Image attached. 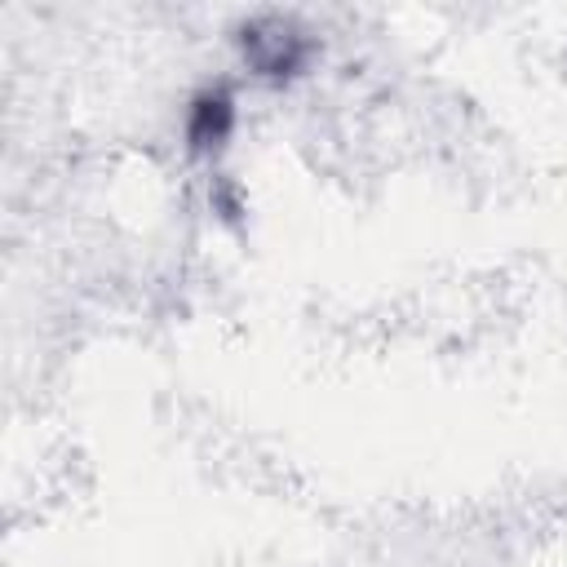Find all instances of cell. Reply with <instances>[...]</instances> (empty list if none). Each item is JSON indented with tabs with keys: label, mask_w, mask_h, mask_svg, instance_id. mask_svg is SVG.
<instances>
[{
	"label": "cell",
	"mask_w": 567,
	"mask_h": 567,
	"mask_svg": "<svg viewBox=\"0 0 567 567\" xmlns=\"http://www.w3.org/2000/svg\"><path fill=\"white\" fill-rule=\"evenodd\" d=\"M244 49H248V58L257 62V71H266V75H288V71H297L301 58H306L301 35H292V31H284V27H275L270 35H261V31L244 35Z\"/></svg>",
	"instance_id": "6da1fadb"
},
{
	"label": "cell",
	"mask_w": 567,
	"mask_h": 567,
	"mask_svg": "<svg viewBox=\"0 0 567 567\" xmlns=\"http://www.w3.org/2000/svg\"><path fill=\"white\" fill-rule=\"evenodd\" d=\"M230 124H235L230 97H226V93H204V97L190 106V124H186L190 151H217V146L230 137Z\"/></svg>",
	"instance_id": "7a4b0ae2"
}]
</instances>
